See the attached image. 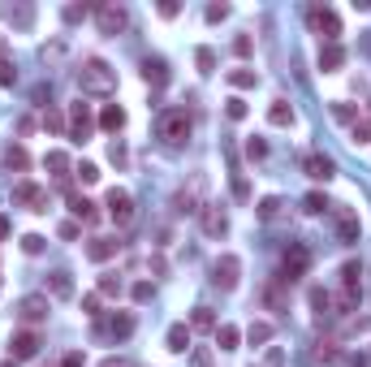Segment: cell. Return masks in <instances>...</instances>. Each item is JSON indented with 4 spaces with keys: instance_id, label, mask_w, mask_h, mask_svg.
I'll list each match as a JSON object with an SVG mask.
<instances>
[{
    "instance_id": "1",
    "label": "cell",
    "mask_w": 371,
    "mask_h": 367,
    "mask_svg": "<svg viewBox=\"0 0 371 367\" xmlns=\"http://www.w3.org/2000/svg\"><path fill=\"white\" fill-rule=\"evenodd\" d=\"M78 91L82 95H100V100H108V95L117 91V69L100 57H87L82 69H78Z\"/></svg>"
},
{
    "instance_id": "2",
    "label": "cell",
    "mask_w": 371,
    "mask_h": 367,
    "mask_svg": "<svg viewBox=\"0 0 371 367\" xmlns=\"http://www.w3.org/2000/svg\"><path fill=\"white\" fill-rule=\"evenodd\" d=\"M190 130H194V117L186 108H164L156 117V138H164L168 147H182L190 138Z\"/></svg>"
},
{
    "instance_id": "3",
    "label": "cell",
    "mask_w": 371,
    "mask_h": 367,
    "mask_svg": "<svg viewBox=\"0 0 371 367\" xmlns=\"http://www.w3.org/2000/svg\"><path fill=\"white\" fill-rule=\"evenodd\" d=\"M95 27H100V35H126V31H130V13H126V5H117V0H104V5H95Z\"/></svg>"
},
{
    "instance_id": "4",
    "label": "cell",
    "mask_w": 371,
    "mask_h": 367,
    "mask_svg": "<svg viewBox=\"0 0 371 367\" xmlns=\"http://www.w3.org/2000/svg\"><path fill=\"white\" fill-rule=\"evenodd\" d=\"M311 273V251L303 247V242H289V251L281 255V281L293 285V281H303Z\"/></svg>"
},
{
    "instance_id": "5",
    "label": "cell",
    "mask_w": 371,
    "mask_h": 367,
    "mask_svg": "<svg viewBox=\"0 0 371 367\" xmlns=\"http://www.w3.org/2000/svg\"><path fill=\"white\" fill-rule=\"evenodd\" d=\"M104 208H108V216H112L117 229H130V225H134V194H130V190L112 186L108 199H104Z\"/></svg>"
},
{
    "instance_id": "6",
    "label": "cell",
    "mask_w": 371,
    "mask_h": 367,
    "mask_svg": "<svg viewBox=\"0 0 371 367\" xmlns=\"http://www.w3.org/2000/svg\"><path fill=\"white\" fill-rule=\"evenodd\" d=\"M307 22H311L315 35H324V43H337V39H341V17H337L328 5H311V9H307Z\"/></svg>"
},
{
    "instance_id": "7",
    "label": "cell",
    "mask_w": 371,
    "mask_h": 367,
    "mask_svg": "<svg viewBox=\"0 0 371 367\" xmlns=\"http://www.w3.org/2000/svg\"><path fill=\"white\" fill-rule=\"evenodd\" d=\"M212 281H216V289L233 294L238 281H242V259H238V255H220V259L212 264Z\"/></svg>"
},
{
    "instance_id": "8",
    "label": "cell",
    "mask_w": 371,
    "mask_h": 367,
    "mask_svg": "<svg viewBox=\"0 0 371 367\" xmlns=\"http://www.w3.org/2000/svg\"><path fill=\"white\" fill-rule=\"evenodd\" d=\"M13 203L27 208V212H48V186H39V182H17L13 186Z\"/></svg>"
},
{
    "instance_id": "9",
    "label": "cell",
    "mask_w": 371,
    "mask_h": 367,
    "mask_svg": "<svg viewBox=\"0 0 371 367\" xmlns=\"http://www.w3.org/2000/svg\"><path fill=\"white\" fill-rule=\"evenodd\" d=\"M39 346H43V341H39L35 329H17V333L9 337V359H13V363H27V359L39 354Z\"/></svg>"
},
{
    "instance_id": "10",
    "label": "cell",
    "mask_w": 371,
    "mask_h": 367,
    "mask_svg": "<svg viewBox=\"0 0 371 367\" xmlns=\"http://www.w3.org/2000/svg\"><path fill=\"white\" fill-rule=\"evenodd\" d=\"M48 311H52V303H48V294H27V298L17 303V320L27 324V329H35L39 320H48Z\"/></svg>"
},
{
    "instance_id": "11",
    "label": "cell",
    "mask_w": 371,
    "mask_h": 367,
    "mask_svg": "<svg viewBox=\"0 0 371 367\" xmlns=\"http://www.w3.org/2000/svg\"><path fill=\"white\" fill-rule=\"evenodd\" d=\"M134 333V315L130 311H117V315H108V320H95V337H130Z\"/></svg>"
},
{
    "instance_id": "12",
    "label": "cell",
    "mask_w": 371,
    "mask_h": 367,
    "mask_svg": "<svg viewBox=\"0 0 371 367\" xmlns=\"http://www.w3.org/2000/svg\"><path fill=\"white\" fill-rule=\"evenodd\" d=\"M65 117H69V138H73V143H87V138H91V108L78 100V104H69Z\"/></svg>"
},
{
    "instance_id": "13",
    "label": "cell",
    "mask_w": 371,
    "mask_h": 367,
    "mask_svg": "<svg viewBox=\"0 0 371 367\" xmlns=\"http://www.w3.org/2000/svg\"><path fill=\"white\" fill-rule=\"evenodd\" d=\"M358 233H363V225H358V212H354V208H337V242H345V247H354V242H358Z\"/></svg>"
},
{
    "instance_id": "14",
    "label": "cell",
    "mask_w": 371,
    "mask_h": 367,
    "mask_svg": "<svg viewBox=\"0 0 371 367\" xmlns=\"http://www.w3.org/2000/svg\"><path fill=\"white\" fill-rule=\"evenodd\" d=\"M303 173H307L311 182H328V178L337 173V164H333L324 152H307V156H303Z\"/></svg>"
},
{
    "instance_id": "15",
    "label": "cell",
    "mask_w": 371,
    "mask_h": 367,
    "mask_svg": "<svg viewBox=\"0 0 371 367\" xmlns=\"http://www.w3.org/2000/svg\"><path fill=\"white\" fill-rule=\"evenodd\" d=\"M199 225H203V233H208V238H220V233L229 229V216L220 212L216 203H203V208H199Z\"/></svg>"
},
{
    "instance_id": "16",
    "label": "cell",
    "mask_w": 371,
    "mask_h": 367,
    "mask_svg": "<svg viewBox=\"0 0 371 367\" xmlns=\"http://www.w3.org/2000/svg\"><path fill=\"white\" fill-rule=\"evenodd\" d=\"M263 307H268V311H289V285H285L281 277H272V281L263 285Z\"/></svg>"
},
{
    "instance_id": "17",
    "label": "cell",
    "mask_w": 371,
    "mask_h": 367,
    "mask_svg": "<svg viewBox=\"0 0 371 367\" xmlns=\"http://www.w3.org/2000/svg\"><path fill=\"white\" fill-rule=\"evenodd\" d=\"M69 194V212L82 220V225H91V220H100V212H95V203L87 199V194H78V190H65Z\"/></svg>"
},
{
    "instance_id": "18",
    "label": "cell",
    "mask_w": 371,
    "mask_h": 367,
    "mask_svg": "<svg viewBox=\"0 0 371 367\" xmlns=\"http://www.w3.org/2000/svg\"><path fill=\"white\" fill-rule=\"evenodd\" d=\"M117 251H121V242H117V238H91V242H87V255H91L95 264H108Z\"/></svg>"
},
{
    "instance_id": "19",
    "label": "cell",
    "mask_w": 371,
    "mask_h": 367,
    "mask_svg": "<svg viewBox=\"0 0 371 367\" xmlns=\"http://www.w3.org/2000/svg\"><path fill=\"white\" fill-rule=\"evenodd\" d=\"M341 294H363V264L358 259L341 264Z\"/></svg>"
},
{
    "instance_id": "20",
    "label": "cell",
    "mask_w": 371,
    "mask_h": 367,
    "mask_svg": "<svg viewBox=\"0 0 371 367\" xmlns=\"http://www.w3.org/2000/svg\"><path fill=\"white\" fill-rule=\"evenodd\" d=\"M164 346H168L173 354H186V350H190V324H168Z\"/></svg>"
},
{
    "instance_id": "21",
    "label": "cell",
    "mask_w": 371,
    "mask_h": 367,
    "mask_svg": "<svg viewBox=\"0 0 371 367\" xmlns=\"http://www.w3.org/2000/svg\"><path fill=\"white\" fill-rule=\"evenodd\" d=\"M345 65V48L341 43H324V48H319V69H324V73H337Z\"/></svg>"
},
{
    "instance_id": "22",
    "label": "cell",
    "mask_w": 371,
    "mask_h": 367,
    "mask_svg": "<svg viewBox=\"0 0 371 367\" xmlns=\"http://www.w3.org/2000/svg\"><path fill=\"white\" fill-rule=\"evenodd\" d=\"M100 130H108V134L126 130V108H121V104H104L100 108Z\"/></svg>"
},
{
    "instance_id": "23",
    "label": "cell",
    "mask_w": 371,
    "mask_h": 367,
    "mask_svg": "<svg viewBox=\"0 0 371 367\" xmlns=\"http://www.w3.org/2000/svg\"><path fill=\"white\" fill-rule=\"evenodd\" d=\"M307 298H311V311H315V320H319V324H324V320H328V315H333V294L315 285V289L307 294Z\"/></svg>"
},
{
    "instance_id": "24",
    "label": "cell",
    "mask_w": 371,
    "mask_h": 367,
    "mask_svg": "<svg viewBox=\"0 0 371 367\" xmlns=\"http://www.w3.org/2000/svg\"><path fill=\"white\" fill-rule=\"evenodd\" d=\"M225 78H229V87H238V91H255V87H259V73H255V69H246V65L229 69Z\"/></svg>"
},
{
    "instance_id": "25",
    "label": "cell",
    "mask_w": 371,
    "mask_h": 367,
    "mask_svg": "<svg viewBox=\"0 0 371 367\" xmlns=\"http://www.w3.org/2000/svg\"><path fill=\"white\" fill-rule=\"evenodd\" d=\"M216 346L220 350H238L242 346V329L238 324H216Z\"/></svg>"
},
{
    "instance_id": "26",
    "label": "cell",
    "mask_w": 371,
    "mask_h": 367,
    "mask_svg": "<svg viewBox=\"0 0 371 367\" xmlns=\"http://www.w3.org/2000/svg\"><path fill=\"white\" fill-rule=\"evenodd\" d=\"M143 78L152 82V87H164V82H168V65H164L160 57H152V61H143Z\"/></svg>"
},
{
    "instance_id": "27",
    "label": "cell",
    "mask_w": 371,
    "mask_h": 367,
    "mask_svg": "<svg viewBox=\"0 0 371 367\" xmlns=\"http://www.w3.org/2000/svg\"><path fill=\"white\" fill-rule=\"evenodd\" d=\"M43 168H52V178H61V186L69 182V156L65 152H48L43 156Z\"/></svg>"
},
{
    "instance_id": "28",
    "label": "cell",
    "mask_w": 371,
    "mask_h": 367,
    "mask_svg": "<svg viewBox=\"0 0 371 367\" xmlns=\"http://www.w3.org/2000/svg\"><path fill=\"white\" fill-rule=\"evenodd\" d=\"M13 82H17V69L9 61V43L0 39V87H13Z\"/></svg>"
},
{
    "instance_id": "29",
    "label": "cell",
    "mask_w": 371,
    "mask_h": 367,
    "mask_svg": "<svg viewBox=\"0 0 371 367\" xmlns=\"http://www.w3.org/2000/svg\"><path fill=\"white\" fill-rule=\"evenodd\" d=\"M268 121H272V126H293V108L285 104V100H272V108H268Z\"/></svg>"
},
{
    "instance_id": "30",
    "label": "cell",
    "mask_w": 371,
    "mask_h": 367,
    "mask_svg": "<svg viewBox=\"0 0 371 367\" xmlns=\"http://www.w3.org/2000/svg\"><path fill=\"white\" fill-rule=\"evenodd\" d=\"M48 294H52V298H69V294H73L69 273H52V277H48Z\"/></svg>"
},
{
    "instance_id": "31",
    "label": "cell",
    "mask_w": 371,
    "mask_h": 367,
    "mask_svg": "<svg viewBox=\"0 0 371 367\" xmlns=\"http://www.w3.org/2000/svg\"><path fill=\"white\" fill-rule=\"evenodd\" d=\"M173 203H177V212H190V216H199V194H194V186L190 190H177V194H173Z\"/></svg>"
},
{
    "instance_id": "32",
    "label": "cell",
    "mask_w": 371,
    "mask_h": 367,
    "mask_svg": "<svg viewBox=\"0 0 371 367\" xmlns=\"http://www.w3.org/2000/svg\"><path fill=\"white\" fill-rule=\"evenodd\" d=\"M43 130H48V134H69V117L57 113V108H48V113H43Z\"/></svg>"
},
{
    "instance_id": "33",
    "label": "cell",
    "mask_w": 371,
    "mask_h": 367,
    "mask_svg": "<svg viewBox=\"0 0 371 367\" xmlns=\"http://www.w3.org/2000/svg\"><path fill=\"white\" fill-rule=\"evenodd\" d=\"M190 329L216 333V311H212V307H194V315H190Z\"/></svg>"
},
{
    "instance_id": "34",
    "label": "cell",
    "mask_w": 371,
    "mask_h": 367,
    "mask_svg": "<svg viewBox=\"0 0 371 367\" xmlns=\"http://www.w3.org/2000/svg\"><path fill=\"white\" fill-rule=\"evenodd\" d=\"M5 164L13 168V173H27V168H31V152H27V147H9Z\"/></svg>"
},
{
    "instance_id": "35",
    "label": "cell",
    "mask_w": 371,
    "mask_h": 367,
    "mask_svg": "<svg viewBox=\"0 0 371 367\" xmlns=\"http://www.w3.org/2000/svg\"><path fill=\"white\" fill-rule=\"evenodd\" d=\"M311 354H315V363H341V346H337V341H319Z\"/></svg>"
},
{
    "instance_id": "36",
    "label": "cell",
    "mask_w": 371,
    "mask_h": 367,
    "mask_svg": "<svg viewBox=\"0 0 371 367\" xmlns=\"http://www.w3.org/2000/svg\"><path fill=\"white\" fill-rule=\"evenodd\" d=\"M246 341H251V346H263V341H272V324H268V320H255L251 329H246Z\"/></svg>"
},
{
    "instance_id": "37",
    "label": "cell",
    "mask_w": 371,
    "mask_h": 367,
    "mask_svg": "<svg viewBox=\"0 0 371 367\" xmlns=\"http://www.w3.org/2000/svg\"><path fill=\"white\" fill-rule=\"evenodd\" d=\"M350 143L354 147H363V143H371V117H358L354 126H350Z\"/></svg>"
},
{
    "instance_id": "38",
    "label": "cell",
    "mask_w": 371,
    "mask_h": 367,
    "mask_svg": "<svg viewBox=\"0 0 371 367\" xmlns=\"http://www.w3.org/2000/svg\"><path fill=\"white\" fill-rule=\"evenodd\" d=\"M333 117L341 121V126H354V121H358V104H345V100H337V104H333Z\"/></svg>"
},
{
    "instance_id": "39",
    "label": "cell",
    "mask_w": 371,
    "mask_h": 367,
    "mask_svg": "<svg viewBox=\"0 0 371 367\" xmlns=\"http://www.w3.org/2000/svg\"><path fill=\"white\" fill-rule=\"evenodd\" d=\"M259 220H277V212H281V194H268V199H259Z\"/></svg>"
},
{
    "instance_id": "40",
    "label": "cell",
    "mask_w": 371,
    "mask_h": 367,
    "mask_svg": "<svg viewBox=\"0 0 371 367\" xmlns=\"http://www.w3.org/2000/svg\"><path fill=\"white\" fill-rule=\"evenodd\" d=\"M328 208H333V203H328V199H324V194H319V190H311L307 199H303V212H311V216H319V212H328Z\"/></svg>"
},
{
    "instance_id": "41",
    "label": "cell",
    "mask_w": 371,
    "mask_h": 367,
    "mask_svg": "<svg viewBox=\"0 0 371 367\" xmlns=\"http://www.w3.org/2000/svg\"><path fill=\"white\" fill-rule=\"evenodd\" d=\"M73 173L82 178V186H95V182H100V164H91V160H82L78 168H73Z\"/></svg>"
},
{
    "instance_id": "42",
    "label": "cell",
    "mask_w": 371,
    "mask_h": 367,
    "mask_svg": "<svg viewBox=\"0 0 371 367\" xmlns=\"http://www.w3.org/2000/svg\"><path fill=\"white\" fill-rule=\"evenodd\" d=\"M0 13H5L9 22H17V27H31V17H35V13H31L27 5H22V9H13V5H5V9H0Z\"/></svg>"
},
{
    "instance_id": "43",
    "label": "cell",
    "mask_w": 371,
    "mask_h": 367,
    "mask_svg": "<svg viewBox=\"0 0 371 367\" xmlns=\"http://www.w3.org/2000/svg\"><path fill=\"white\" fill-rule=\"evenodd\" d=\"M246 113H251V108H246V100H238V95L225 104V117H229V121H246Z\"/></svg>"
},
{
    "instance_id": "44",
    "label": "cell",
    "mask_w": 371,
    "mask_h": 367,
    "mask_svg": "<svg viewBox=\"0 0 371 367\" xmlns=\"http://www.w3.org/2000/svg\"><path fill=\"white\" fill-rule=\"evenodd\" d=\"M194 65H199L203 73H212L216 69V52H212V48H199V52H194Z\"/></svg>"
},
{
    "instance_id": "45",
    "label": "cell",
    "mask_w": 371,
    "mask_h": 367,
    "mask_svg": "<svg viewBox=\"0 0 371 367\" xmlns=\"http://www.w3.org/2000/svg\"><path fill=\"white\" fill-rule=\"evenodd\" d=\"M95 294H100V298H117V294H121V281H117V277H100V289H95Z\"/></svg>"
},
{
    "instance_id": "46",
    "label": "cell",
    "mask_w": 371,
    "mask_h": 367,
    "mask_svg": "<svg viewBox=\"0 0 371 367\" xmlns=\"http://www.w3.org/2000/svg\"><path fill=\"white\" fill-rule=\"evenodd\" d=\"M82 311L91 315V320H100V315H104V311H100V294H87V298H82Z\"/></svg>"
},
{
    "instance_id": "47",
    "label": "cell",
    "mask_w": 371,
    "mask_h": 367,
    "mask_svg": "<svg viewBox=\"0 0 371 367\" xmlns=\"http://www.w3.org/2000/svg\"><path fill=\"white\" fill-rule=\"evenodd\" d=\"M246 156H251V160H263V156H268V143H263V138H251V143H246Z\"/></svg>"
},
{
    "instance_id": "48",
    "label": "cell",
    "mask_w": 371,
    "mask_h": 367,
    "mask_svg": "<svg viewBox=\"0 0 371 367\" xmlns=\"http://www.w3.org/2000/svg\"><path fill=\"white\" fill-rule=\"evenodd\" d=\"M22 251H27V255H39V251H43V238H39V233H27V238H22Z\"/></svg>"
},
{
    "instance_id": "49",
    "label": "cell",
    "mask_w": 371,
    "mask_h": 367,
    "mask_svg": "<svg viewBox=\"0 0 371 367\" xmlns=\"http://www.w3.org/2000/svg\"><path fill=\"white\" fill-rule=\"evenodd\" d=\"M203 17H208V22H225V17H229V5H208Z\"/></svg>"
},
{
    "instance_id": "50",
    "label": "cell",
    "mask_w": 371,
    "mask_h": 367,
    "mask_svg": "<svg viewBox=\"0 0 371 367\" xmlns=\"http://www.w3.org/2000/svg\"><path fill=\"white\" fill-rule=\"evenodd\" d=\"M57 233H61V238H65V242H73V238H78V233H82V229H78V220H65V225H61V229H57Z\"/></svg>"
},
{
    "instance_id": "51",
    "label": "cell",
    "mask_w": 371,
    "mask_h": 367,
    "mask_svg": "<svg viewBox=\"0 0 371 367\" xmlns=\"http://www.w3.org/2000/svg\"><path fill=\"white\" fill-rule=\"evenodd\" d=\"M87 17V5H65V22H82Z\"/></svg>"
},
{
    "instance_id": "52",
    "label": "cell",
    "mask_w": 371,
    "mask_h": 367,
    "mask_svg": "<svg viewBox=\"0 0 371 367\" xmlns=\"http://www.w3.org/2000/svg\"><path fill=\"white\" fill-rule=\"evenodd\" d=\"M61 367H87V359H82V350H69V354L61 359Z\"/></svg>"
},
{
    "instance_id": "53",
    "label": "cell",
    "mask_w": 371,
    "mask_h": 367,
    "mask_svg": "<svg viewBox=\"0 0 371 367\" xmlns=\"http://www.w3.org/2000/svg\"><path fill=\"white\" fill-rule=\"evenodd\" d=\"M147 298H152V281H138L134 285V303H147Z\"/></svg>"
},
{
    "instance_id": "54",
    "label": "cell",
    "mask_w": 371,
    "mask_h": 367,
    "mask_svg": "<svg viewBox=\"0 0 371 367\" xmlns=\"http://www.w3.org/2000/svg\"><path fill=\"white\" fill-rule=\"evenodd\" d=\"M233 52H238V57H251V39L238 35V39H233Z\"/></svg>"
},
{
    "instance_id": "55",
    "label": "cell",
    "mask_w": 371,
    "mask_h": 367,
    "mask_svg": "<svg viewBox=\"0 0 371 367\" xmlns=\"http://www.w3.org/2000/svg\"><path fill=\"white\" fill-rule=\"evenodd\" d=\"M177 13H182L177 0H164V5H160V17H177Z\"/></svg>"
},
{
    "instance_id": "56",
    "label": "cell",
    "mask_w": 371,
    "mask_h": 367,
    "mask_svg": "<svg viewBox=\"0 0 371 367\" xmlns=\"http://www.w3.org/2000/svg\"><path fill=\"white\" fill-rule=\"evenodd\" d=\"M233 194H238V199H246V194H251V186H246V178H233Z\"/></svg>"
},
{
    "instance_id": "57",
    "label": "cell",
    "mask_w": 371,
    "mask_h": 367,
    "mask_svg": "<svg viewBox=\"0 0 371 367\" xmlns=\"http://www.w3.org/2000/svg\"><path fill=\"white\" fill-rule=\"evenodd\" d=\"M108 156H112L117 164H126V147H121V143H112V147H108Z\"/></svg>"
},
{
    "instance_id": "58",
    "label": "cell",
    "mask_w": 371,
    "mask_h": 367,
    "mask_svg": "<svg viewBox=\"0 0 371 367\" xmlns=\"http://www.w3.org/2000/svg\"><path fill=\"white\" fill-rule=\"evenodd\" d=\"M341 367H367V359H354V354H345V359H341Z\"/></svg>"
},
{
    "instance_id": "59",
    "label": "cell",
    "mask_w": 371,
    "mask_h": 367,
    "mask_svg": "<svg viewBox=\"0 0 371 367\" xmlns=\"http://www.w3.org/2000/svg\"><path fill=\"white\" fill-rule=\"evenodd\" d=\"M100 367H134V363H130V359H104Z\"/></svg>"
},
{
    "instance_id": "60",
    "label": "cell",
    "mask_w": 371,
    "mask_h": 367,
    "mask_svg": "<svg viewBox=\"0 0 371 367\" xmlns=\"http://www.w3.org/2000/svg\"><path fill=\"white\" fill-rule=\"evenodd\" d=\"M0 238H9V216H0Z\"/></svg>"
},
{
    "instance_id": "61",
    "label": "cell",
    "mask_w": 371,
    "mask_h": 367,
    "mask_svg": "<svg viewBox=\"0 0 371 367\" xmlns=\"http://www.w3.org/2000/svg\"><path fill=\"white\" fill-rule=\"evenodd\" d=\"M0 367H17V363H13V359H9V363H0Z\"/></svg>"
}]
</instances>
